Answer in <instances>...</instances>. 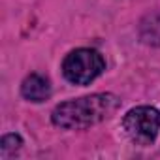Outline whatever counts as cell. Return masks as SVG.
Here are the masks:
<instances>
[{
    "instance_id": "cell-5",
    "label": "cell",
    "mask_w": 160,
    "mask_h": 160,
    "mask_svg": "<svg viewBox=\"0 0 160 160\" xmlns=\"http://www.w3.org/2000/svg\"><path fill=\"white\" fill-rule=\"evenodd\" d=\"M21 145H23V141H21V138L17 134H8V136L2 138V141H0V152H2V156L6 158L12 152H15Z\"/></svg>"
},
{
    "instance_id": "cell-3",
    "label": "cell",
    "mask_w": 160,
    "mask_h": 160,
    "mask_svg": "<svg viewBox=\"0 0 160 160\" xmlns=\"http://www.w3.org/2000/svg\"><path fill=\"white\" fill-rule=\"evenodd\" d=\"M126 136L138 145H149L156 139L160 130V111L151 106H139L130 109L122 119Z\"/></svg>"
},
{
    "instance_id": "cell-2",
    "label": "cell",
    "mask_w": 160,
    "mask_h": 160,
    "mask_svg": "<svg viewBox=\"0 0 160 160\" xmlns=\"http://www.w3.org/2000/svg\"><path fill=\"white\" fill-rule=\"evenodd\" d=\"M106 62L94 49H75L62 62V73L73 85H89L104 72Z\"/></svg>"
},
{
    "instance_id": "cell-4",
    "label": "cell",
    "mask_w": 160,
    "mask_h": 160,
    "mask_svg": "<svg viewBox=\"0 0 160 160\" xmlns=\"http://www.w3.org/2000/svg\"><path fill=\"white\" fill-rule=\"evenodd\" d=\"M21 92L30 102H43L51 96V85L47 81V77L40 73H30L21 85Z\"/></svg>"
},
{
    "instance_id": "cell-1",
    "label": "cell",
    "mask_w": 160,
    "mask_h": 160,
    "mask_svg": "<svg viewBox=\"0 0 160 160\" xmlns=\"http://www.w3.org/2000/svg\"><path fill=\"white\" fill-rule=\"evenodd\" d=\"M119 108L115 94H91L77 100H68L55 108L51 119L57 126L68 130H83L106 121Z\"/></svg>"
}]
</instances>
